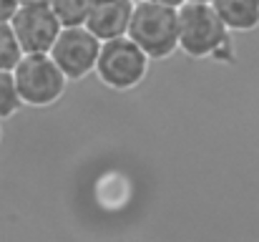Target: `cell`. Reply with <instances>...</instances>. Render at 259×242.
<instances>
[{"label": "cell", "mask_w": 259, "mask_h": 242, "mask_svg": "<svg viewBox=\"0 0 259 242\" xmlns=\"http://www.w3.org/2000/svg\"><path fill=\"white\" fill-rule=\"evenodd\" d=\"M48 5L63 28H78L86 23L93 0H48Z\"/></svg>", "instance_id": "9"}, {"label": "cell", "mask_w": 259, "mask_h": 242, "mask_svg": "<svg viewBox=\"0 0 259 242\" xmlns=\"http://www.w3.org/2000/svg\"><path fill=\"white\" fill-rule=\"evenodd\" d=\"M18 8H20V3H18V0H0V25L10 23Z\"/></svg>", "instance_id": "12"}, {"label": "cell", "mask_w": 259, "mask_h": 242, "mask_svg": "<svg viewBox=\"0 0 259 242\" xmlns=\"http://www.w3.org/2000/svg\"><path fill=\"white\" fill-rule=\"evenodd\" d=\"M151 61L149 56L131 41V38H116V41H103L96 61V79L106 88L126 93L139 88L149 76Z\"/></svg>", "instance_id": "3"}, {"label": "cell", "mask_w": 259, "mask_h": 242, "mask_svg": "<svg viewBox=\"0 0 259 242\" xmlns=\"http://www.w3.org/2000/svg\"><path fill=\"white\" fill-rule=\"evenodd\" d=\"M134 5L136 0H93L83 28L88 33H93L101 43L126 38Z\"/></svg>", "instance_id": "7"}, {"label": "cell", "mask_w": 259, "mask_h": 242, "mask_svg": "<svg viewBox=\"0 0 259 242\" xmlns=\"http://www.w3.org/2000/svg\"><path fill=\"white\" fill-rule=\"evenodd\" d=\"M23 58V51L10 30V23L0 25V71H10L18 66V61Z\"/></svg>", "instance_id": "11"}, {"label": "cell", "mask_w": 259, "mask_h": 242, "mask_svg": "<svg viewBox=\"0 0 259 242\" xmlns=\"http://www.w3.org/2000/svg\"><path fill=\"white\" fill-rule=\"evenodd\" d=\"M0 144H3V124H0Z\"/></svg>", "instance_id": "16"}, {"label": "cell", "mask_w": 259, "mask_h": 242, "mask_svg": "<svg viewBox=\"0 0 259 242\" xmlns=\"http://www.w3.org/2000/svg\"><path fill=\"white\" fill-rule=\"evenodd\" d=\"M20 109H23V103H20L13 74L10 71H0V124L13 119Z\"/></svg>", "instance_id": "10"}, {"label": "cell", "mask_w": 259, "mask_h": 242, "mask_svg": "<svg viewBox=\"0 0 259 242\" xmlns=\"http://www.w3.org/2000/svg\"><path fill=\"white\" fill-rule=\"evenodd\" d=\"M211 8L229 33H252L259 28V0H214Z\"/></svg>", "instance_id": "8"}, {"label": "cell", "mask_w": 259, "mask_h": 242, "mask_svg": "<svg viewBox=\"0 0 259 242\" xmlns=\"http://www.w3.org/2000/svg\"><path fill=\"white\" fill-rule=\"evenodd\" d=\"M20 5H33V3H48V0H18Z\"/></svg>", "instance_id": "15"}, {"label": "cell", "mask_w": 259, "mask_h": 242, "mask_svg": "<svg viewBox=\"0 0 259 242\" xmlns=\"http://www.w3.org/2000/svg\"><path fill=\"white\" fill-rule=\"evenodd\" d=\"M146 3H156V5H166V8H174V10H179V8L184 5V0H146Z\"/></svg>", "instance_id": "13"}, {"label": "cell", "mask_w": 259, "mask_h": 242, "mask_svg": "<svg viewBox=\"0 0 259 242\" xmlns=\"http://www.w3.org/2000/svg\"><path fill=\"white\" fill-rule=\"evenodd\" d=\"M10 30L23 56H35V53H51L63 25L58 23L48 3H33V5H20L15 10Z\"/></svg>", "instance_id": "6"}, {"label": "cell", "mask_w": 259, "mask_h": 242, "mask_svg": "<svg viewBox=\"0 0 259 242\" xmlns=\"http://www.w3.org/2000/svg\"><path fill=\"white\" fill-rule=\"evenodd\" d=\"M98 51H101V41L93 33H88L83 25H78V28H63L48 56L61 68L66 81L73 83V81L88 79L96 71Z\"/></svg>", "instance_id": "5"}, {"label": "cell", "mask_w": 259, "mask_h": 242, "mask_svg": "<svg viewBox=\"0 0 259 242\" xmlns=\"http://www.w3.org/2000/svg\"><path fill=\"white\" fill-rule=\"evenodd\" d=\"M126 38H131L149 56V61L171 58L179 51V10L136 0Z\"/></svg>", "instance_id": "2"}, {"label": "cell", "mask_w": 259, "mask_h": 242, "mask_svg": "<svg viewBox=\"0 0 259 242\" xmlns=\"http://www.w3.org/2000/svg\"><path fill=\"white\" fill-rule=\"evenodd\" d=\"M184 3H191V5H211L214 0H184Z\"/></svg>", "instance_id": "14"}, {"label": "cell", "mask_w": 259, "mask_h": 242, "mask_svg": "<svg viewBox=\"0 0 259 242\" xmlns=\"http://www.w3.org/2000/svg\"><path fill=\"white\" fill-rule=\"evenodd\" d=\"M179 51L191 61H237L232 33L219 20L211 5L184 3L179 8Z\"/></svg>", "instance_id": "1"}, {"label": "cell", "mask_w": 259, "mask_h": 242, "mask_svg": "<svg viewBox=\"0 0 259 242\" xmlns=\"http://www.w3.org/2000/svg\"><path fill=\"white\" fill-rule=\"evenodd\" d=\"M13 81L23 106L48 109L58 103L68 88V81L48 53L23 56L13 68Z\"/></svg>", "instance_id": "4"}]
</instances>
